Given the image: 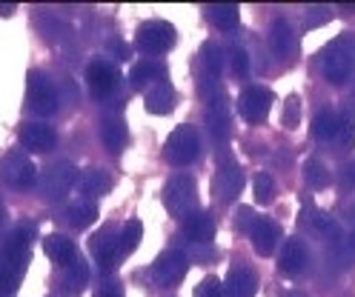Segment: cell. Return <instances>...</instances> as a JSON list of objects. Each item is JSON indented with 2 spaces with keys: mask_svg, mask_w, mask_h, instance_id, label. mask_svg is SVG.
Masks as SVG:
<instances>
[{
  "mask_svg": "<svg viewBox=\"0 0 355 297\" xmlns=\"http://www.w3.org/2000/svg\"><path fill=\"white\" fill-rule=\"evenodd\" d=\"M338 126H341V114H336L332 109H321L315 118H313V137L315 141H327L332 143L336 141V134H338Z\"/></svg>",
  "mask_w": 355,
  "mask_h": 297,
  "instance_id": "d4e9b609",
  "label": "cell"
},
{
  "mask_svg": "<svg viewBox=\"0 0 355 297\" xmlns=\"http://www.w3.org/2000/svg\"><path fill=\"white\" fill-rule=\"evenodd\" d=\"M178 35H175V26L166 20H146L138 26V35H135V46L146 55H164L175 46Z\"/></svg>",
  "mask_w": 355,
  "mask_h": 297,
  "instance_id": "52a82bcc",
  "label": "cell"
},
{
  "mask_svg": "<svg viewBox=\"0 0 355 297\" xmlns=\"http://www.w3.org/2000/svg\"><path fill=\"white\" fill-rule=\"evenodd\" d=\"M6 223V206H3V200H0V226Z\"/></svg>",
  "mask_w": 355,
  "mask_h": 297,
  "instance_id": "ee69618b",
  "label": "cell"
},
{
  "mask_svg": "<svg viewBox=\"0 0 355 297\" xmlns=\"http://www.w3.org/2000/svg\"><path fill=\"white\" fill-rule=\"evenodd\" d=\"M161 80H166V69L158 60H138L129 72V86L132 89H146V86H155Z\"/></svg>",
  "mask_w": 355,
  "mask_h": 297,
  "instance_id": "44dd1931",
  "label": "cell"
},
{
  "mask_svg": "<svg viewBox=\"0 0 355 297\" xmlns=\"http://www.w3.org/2000/svg\"><path fill=\"white\" fill-rule=\"evenodd\" d=\"M332 143H336L338 149H352L355 146V129H352V120H349L347 111L341 114V126H338V134H336Z\"/></svg>",
  "mask_w": 355,
  "mask_h": 297,
  "instance_id": "836d02e7",
  "label": "cell"
},
{
  "mask_svg": "<svg viewBox=\"0 0 355 297\" xmlns=\"http://www.w3.org/2000/svg\"><path fill=\"white\" fill-rule=\"evenodd\" d=\"M66 220H69L72 228H86V226H92L98 220V206L92 200H78L72 203L69 209H66Z\"/></svg>",
  "mask_w": 355,
  "mask_h": 297,
  "instance_id": "83f0119b",
  "label": "cell"
},
{
  "mask_svg": "<svg viewBox=\"0 0 355 297\" xmlns=\"http://www.w3.org/2000/svg\"><path fill=\"white\" fill-rule=\"evenodd\" d=\"M15 12V6H0V15H12Z\"/></svg>",
  "mask_w": 355,
  "mask_h": 297,
  "instance_id": "f6af8a7d",
  "label": "cell"
},
{
  "mask_svg": "<svg viewBox=\"0 0 355 297\" xmlns=\"http://www.w3.org/2000/svg\"><path fill=\"white\" fill-rule=\"evenodd\" d=\"M309 263V255H306V246L293 237V240H286L284 249H281V255H278V269L281 274H286V278H298V274L306 269Z\"/></svg>",
  "mask_w": 355,
  "mask_h": 297,
  "instance_id": "2e32d148",
  "label": "cell"
},
{
  "mask_svg": "<svg viewBox=\"0 0 355 297\" xmlns=\"http://www.w3.org/2000/svg\"><path fill=\"white\" fill-rule=\"evenodd\" d=\"M290 297H304V294H290Z\"/></svg>",
  "mask_w": 355,
  "mask_h": 297,
  "instance_id": "bcb514c9",
  "label": "cell"
},
{
  "mask_svg": "<svg viewBox=\"0 0 355 297\" xmlns=\"http://www.w3.org/2000/svg\"><path fill=\"white\" fill-rule=\"evenodd\" d=\"M32 240H35V226L17 223L15 228H9V232L0 235V260L15 258V255H26Z\"/></svg>",
  "mask_w": 355,
  "mask_h": 297,
  "instance_id": "5bb4252c",
  "label": "cell"
},
{
  "mask_svg": "<svg viewBox=\"0 0 355 297\" xmlns=\"http://www.w3.org/2000/svg\"><path fill=\"white\" fill-rule=\"evenodd\" d=\"M272 109V91L266 86H247L238 98V111L247 123H263Z\"/></svg>",
  "mask_w": 355,
  "mask_h": 297,
  "instance_id": "30bf717a",
  "label": "cell"
},
{
  "mask_svg": "<svg viewBox=\"0 0 355 297\" xmlns=\"http://www.w3.org/2000/svg\"><path fill=\"white\" fill-rule=\"evenodd\" d=\"M341 186L344 189H355V160L341 169Z\"/></svg>",
  "mask_w": 355,
  "mask_h": 297,
  "instance_id": "b9f144b4",
  "label": "cell"
},
{
  "mask_svg": "<svg viewBox=\"0 0 355 297\" xmlns=\"http://www.w3.org/2000/svg\"><path fill=\"white\" fill-rule=\"evenodd\" d=\"M321 69H324V78L329 83H347L352 69H355V40L349 35H341L336 40L327 43V49L321 52Z\"/></svg>",
  "mask_w": 355,
  "mask_h": 297,
  "instance_id": "6da1fadb",
  "label": "cell"
},
{
  "mask_svg": "<svg viewBox=\"0 0 355 297\" xmlns=\"http://www.w3.org/2000/svg\"><path fill=\"white\" fill-rule=\"evenodd\" d=\"M144 240V223L141 220H129L123 223L121 228V255H129V251H135Z\"/></svg>",
  "mask_w": 355,
  "mask_h": 297,
  "instance_id": "1f68e13d",
  "label": "cell"
},
{
  "mask_svg": "<svg viewBox=\"0 0 355 297\" xmlns=\"http://www.w3.org/2000/svg\"><path fill=\"white\" fill-rule=\"evenodd\" d=\"M43 251H46V255H49L55 263H60V266L72 263V260H75V255H78L75 240H72V237H66V235H58V232L43 240Z\"/></svg>",
  "mask_w": 355,
  "mask_h": 297,
  "instance_id": "cb8c5ba5",
  "label": "cell"
},
{
  "mask_svg": "<svg viewBox=\"0 0 355 297\" xmlns=\"http://www.w3.org/2000/svg\"><path fill=\"white\" fill-rule=\"evenodd\" d=\"M195 297H227L224 294V280H218L215 274H209V278H204L195 286Z\"/></svg>",
  "mask_w": 355,
  "mask_h": 297,
  "instance_id": "e575fe53",
  "label": "cell"
},
{
  "mask_svg": "<svg viewBox=\"0 0 355 297\" xmlns=\"http://www.w3.org/2000/svg\"><path fill=\"white\" fill-rule=\"evenodd\" d=\"M63 278H66V286H69L72 291H83L86 289V283H89V263H86V258L80 255V251L75 255L72 263L63 266Z\"/></svg>",
  "mask_w": 355,
  "mask_h": 297,
  "instance_id": "f1b7e54d",
  "label": "cell"
},
{
  "mask_svg": "<svg viewBox=\"0 0 355 297\" xmlns=\"http://www.w3.org/2000/svg\"><path fill=\"white\" fill-rule=\"evenodd\" d=\"M243 180L247 177H243V169L238 163H220L218 172H215V180H212V192H215L218 200L230 203V200H235L241 195Z\"/></svg>",
  "mask_w": 355,
  "mask_h": 297,
  "instance_id": "8fae6325",
  "label": "cell"
},
{
  "mask_svg": "<svg viewBox=\"0 0 355 297\" xmlns=\"http://www.w3.org/2000/svg\"><path fill=\"white\" fill-rule=\"evenodd\" d=\"M78 180V169L72 163H66V160H58V163L46 166L37 177V195L43 200H60L69 195V189L75 186Z\"/></svg>",
  "mask_w": 355,
  "mask_h": 297,
  "instance_id": "5b68a950",
  "label": "cell"
},
{
  "mask_svg": "<svg viewBox=\"0 0 355 297\" xmlns=\"http://www.w3.org/2000/svg\"><path fill=\"white\" fill-rule=\"evenodd\" d=\"M106 49H109V55L118 57V60H132V46L123 43V40H118V37H109L106 40Z\"/></svg>",
  "mask_w": 355,
  "mask_h": 297,
  "instance_id": "ab89813d",
  "label": "cell"
},
{
  "mask_svg": "<svg viewBox=\"0 0 355 297\" xmlns=\"http://www.w3.org/2000/svg\"><path fill=\"white\" fill-rule=\"evenodd\" d=\"M78 186H80V195L98 197V195H106L109 192V186H112V177H109V172H103V169H86L80 174Z\"/></svg>",
  "mask_w": 355,
  "mask_h": 297,
  "instance_id": "484cf974",
  "label": "cell"
},
{
  "mask_svg": "<svg viewBox=\"0 0 355 297\" xmlns=\"http://www.w3.org/2000/svg\"><path fill=\"white\" fill-rule=\"evenodd\" d=\"M0 180L12 189H29L37 183V169H35V163L29 160L26 152L12 149V152H6L3 157H0Z\"/></svg>",
  "mask_w": 355,
  "mask_h": 297,
  "instance_id": "8992f818",
  "label": "cell"
},
{
  "mask_svg": "<svg viewBox=\"0 0 355 297\" xmlns=\"http://www.w3.org/2000/svg\"><path fill=\"white\" fill-rule=\"evenodd\" d=\"M304 180L309 189H327L329 186V172L318 157H309L304 163Z\"/></svg>",
  "mask_w": 355,
  "mask_h": 297,
  "instance_id": "4dcf8cb0",
  "label": "cell"
},
{
  "mask_svg": "<svg viewBox=\"0 0 355 297\" xmlns=\"http://www.w3.org/2000/svg\"><path fill=\"white\" fill-rule=\"evenodd\" d=\"M332 17V12L327 6H309L306 15H304V26L306 29H315V26H324V23Z\"/></svg>",
  "mask_w": 355,
  "mask_h": 297,
  "instance_id": "74e56055",
  "label": "cell"
},
{
  "mask_svg": "<svg viewBox=\"0 0 355 297\" xmlns=\"http://www.w3.org/2000/svg\"><path fill=\"white\" fill-rule=\"evenodd\" d=\"M252 192H255V200H258V203H270V200L275 197V180L266 174V172L258 174L255 183H252Z\"/></svg>",
  "mask_w": 355,
  "mask_h": 297,
  "instance_id": "d6a6232c",
  "label": "cell"
},
{
  "mask_svg": "<svg viewBox=\"0 0 355 297\" xmlns=\"http://www.w3.org/2000/svg\"><path fill=\"white\" fill-rule=\"evenodd\" d=\"M201 66H204L207 78L218 80V78H220V72H224V49H220L218 43L207 40V43L201 46Z\"/></svg>",
  "mask_w": 355,
  "mask_h": 297,
  "instance_id": "f546056e",
  "label": "cell"
},
{
  "mask_svg": "<svg viewBox=\"0 0 355 297\" xmlns=\"http://www.w3.org/2000/svg\"><path fill=\"white\" fill-rule=\"evenodd\" d=\"M207 17L215 29L220 32H232L238 26V20H241V9L238 6H224V3H215V6H207Z\"/></svg>",
  "mask_w": 355,
  "mask_h": 297,
  "instance_id": "4316f807",
  "label": "cell"
},
{
  "mask_svg": "<svg viewBox=\"0 0 355 297\" xmlns=\"http://www.w3.org/2000/svg\"><path fill=\"white\" fill-rule=\"evenodd\" d=\"M86 86L95 98H109L121 86V72L115 63H109L106 57H95L86 66Z\"/></svg>",
  "mask_w": 355,
  "mask_h": 297,
  "instance_id": "9c48e42d",
  "label": "cell"
},
{
  "mask_svg": "<svg viewBox=\"0 0 355 297\" xmlns=\"http://www.w3.org/2000/svg\"><path fill=\"white\" fill-rule=\"evenodd\" d=\"M20 143L32 152H52L58 143V132L49 123H26L20 129Z\"/></svg>",
  "mask_w": 355,
  "mask_h": 297,
  "instance_id": "ac0fdd59",
  "label": "cell"
},
{
  "mask_svg": "<svg viewBox=\"0 0 355 297\" xmlns=\"http://www.w3.org/2000/svg\"><path fill=\"white\" fill-rule=\"evenodd\" d=\"M284 126L286 129H295L298 123H301V98H295V95H290L286 98V103H284Z\"/></svg>",
  "mask_w": 355,
  "mask_h": 297,
  "instance_id": "8d00e7d4",
  "label": "cell"
},
{
  "mask_svg": "<svg viewBox=\"0 0 355 297\" xmlns=\"http://www.w3.org/2000/svg\"><path fill=\"white\" fill-rule=\"evenodd\" d=\"M258 291V274L247 266H235L230 269L227 280H224V294L227 297H255Z\"/></svg>",
  "mask_w": 355,
  "mask_h": 297,
  "instance_id": "e0dca14e",
  "label": "cell"
},
{
  "mask_svg": "<svg viewBox=\"0 0 355 297\" xmlns=\"http://www.w3.org/2000/svg\"><path fill=\"white\" fill-rule=\"evenodd\" d=\"M181 228H184V237L198 243V246H207L215 237V220H212L209 212H201V209H198L195 215H189Z\"/></svg>",
  "mask_w": 355,
  "mask_h": 297,
  "instance_id": "d6986e66",
  "label": "cell"
},
{
  "mask_svg": "<svg viewBox=\"0 0 355 297\" xmlns=\"http://www.w3.org/2000/svg\"><path fill=\"white\" fill-rule=\"evenodd\" d=\"M26 106H29V111L40 114V118H46V114H52L58 109L55 86L49 83L46 75L29 72V78H26Z\"/></svg>",
  "mask_w": 355,
  "mask_h": 297,
  "instance_id": "ba28073f",
  "label": "cell"
},
{
  "mask_svg": "<svg viewBox=\"0 0 355 297\" xmlns=\"http://www.w3.org/2000/svg\"><path fill=\"white\" fill-rule=\"evenodd\" d=\"M12 291H15V286L3 278V274H0V297H12Z\"/></svg>",
  "mask_w": 355,
  "mask_h": 297,
  "instance_id": "7bdbcfd3",
  "label": "cell"
},
{
  "mask_svg": "<svg viewBox=\"0 0 355 297\" xmlns=\"http://www.w3.org/2000/svg\"><path fill=\"white\" fill-rule=\"evenodd\" d=\"M201 154V134L195 126H178L164 143V157L172 166H189Z\"/></svg>",
  "mask_w": 355,
  "mask_h": 297,
  "instance_id": "3957f363",
  "label": "cell"
},
{
  "mask_svg": "<svg viewBox=\"0 0 355 297\" xmlns=\"http://www.w3.org/2000/svg\"><path fill=\"white\" fill-rule=\"evenodd\" d=\"M250 240H252V249L258 251L261 258H270L272 251L278 249V240H281V226L270 217H258V223L252 226L250 232Z\"/></svg>",
  "mask_w": 355,
  "mask_h": 297,
  "instance_id": "9a60e30c",
  "label": "cell"
},
{
  "mask_svg": "<svg viewBox=\"0 0 355 297\" xmlns=\"http://www.w3.org/2000/svg\"><path fill=\"white\" fill-rule=\"evenodd\" d=\"M175 106V89L172 83L161 80V83H155L146 89V111L152 114H169Z\"/></svg>",
  "mask_w": 355,
  "mask_h": 297,
  "instance_id": "603a6c76",
  "label": "cell"
},
{
  "mask_svg": "<svg viewBox=\"0 0 355 297\" xmlns=\"http://www.w3.org/2000/svg\"><path fill=\"white\" fill-rule=\"evenodd\" d=\"M207 129L215 141H224L230 132V103H227V91L209 100L207 106Z\"/></svg>",
  "mask_w": 355,
  "mask_h": 297,
  "instance_id": "ffe728a7",
  "label": "cell"
},
{
  "mask_svg": "<svg viewBox=\"0 0 355 297\" xmlns=\"http://www.w3.org/2000/svg\"><path fill=\"white\" fill-rule=\"evenodd\" d=\"M255 223H258L255 209H250V206H241L238 215H235V226H238V232H247V235H250Z\"/></svg>",
  "mask_w": 355,
  "mask_h": 297,
  "instance_id": "f35d334b",
  "label": "cell"
},
{
  "mask_svg": "<svg viewBox=\"0 0 355 297\" xmlns=\"http://www.w3.org/2000/svg\"><path fill=\"white\" fill-rule=\"evenodd\" d=\"M164 206L172 217L187 220L198 212V183L189 174H172L164 186Z\"/></svg>",
  "mask_w": 355,
  "mask_h": 297,
  "instance_id": "7a4b0ae2",
  "label": "cell"
},
{
  "mask_svg": "<svg viewBox=\"0 0 355 297\" xmlns=\"http://www.w3.org/2000/svg\"><path fill=\"white\" fill-rule=\"evenodd\" d=\"M92 255H95V260L103 271H109L115 266V260L121 255V235H118L115 226H103L101 232L92 237Z\"/></svg>",
  "mask_w": 355,
  "mask_h": 297,
  "instance_id": "7c38bea8",
  "label": "cell"
},
{
  "mask_svg": "<svg viewBox=\"0 0 355 297\" xmlns=\"http://www.w3.org/2000/svg\"><path fill=\"white\" fill-rule=\"evenodd\" d=\"M270 49H272L275 57H281V60L295 57V52H298V35H295V29H293L290 20L278 17V20L272 23V29H270Z\"/></svg>",
  "mask_w": 355,
  "mask_h": 297,
  "instance_id": "4fadbf2b",
  "label": "cell"
},
{
  "mask_svg": "<svg viewBox=\"0 0 355 297\" xmlns=\"http://www.w3.org/2000/svg\"><path fill=\"white\" fill-rule=\"evenodd\" d=\"M101 141L106 146V152L112 154H121L129 143V129L123 123V118H103L101 123Z\"/></svg>",
  "mask_w": 355,
  "mask_h": 297,
  "instance_id": "7402d4cb",
  "label": "cell"
},
{
  "mask_svg": "<svg viewBox=\"0 0 355 297\" xmlns=\"http://www.w3.org/2000/svg\"><path fill=\"white\" fill-rule=\"evenodd\" d=\"M95 297H123V289H121L118 280H109V283H103V286L95 291Z\"/></svg>",
  "mask_w": 355,
  "mask_h": 297,
  "instance_id": "60d3db41",
  "label": "cell"
},
{
  "mask_svg": "<svg viewBox=\"0 0 355 297\" xmlns=\"http://www.w3.org/2000/svg\"><path fill=\"white\" fill-rule=\"evenodd\" d=\"M187 269H189L187 251H181V249H166V251H161V255L155 258V263H152V269H149V278H152L155 286L172 289V286H178V283L187 278Z\"/></svg>",
  "mask_w": 355,
  "mask_h": 297,
  "instance_id": "277c9868",
  "label": "cell"
},
{
  "mask_svg": "<svg viewBox=\"0 0 355 297\" xmlns=\"http://www.w3.org/2000/svg\"><path fill=\"white\" fill-rule=\"evenodd\" d=\"M230 66H232L235 78H247L250 75V55H247V49H241V46L230 49Z\"/></svg>",
  "mask_w": 355,
  "mask_h": 297,
  "instance_id": "d590c367",
  "label": "cell"
}]
</instances>
